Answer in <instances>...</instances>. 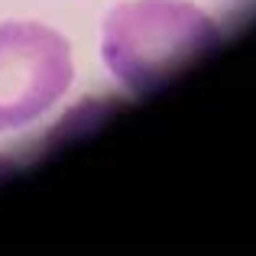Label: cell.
<instances>
[{
	"mask_svg": "<svg viewBox=\"0 0 256 256\" xmlns=\"http://www.w3.org/2000/svg\"><path fill=\"white\" fill-rule=\"evenodd\" d=\"M218 42V20L192 0H124L100 23V58L133 94L169 82Z\"/></svg>",
	"mask_w": 256,
	"mask_h": 256,
	"instance_id": "cell-1",
	"label": "cell"
},
{
	"mask_svg": "<svg viewBox=\"0 0 256 256\" xmlns=\"http://www.w3.org/2000/svg\"><path fill=\"white\" fill-rule=\"evenodd\" d=\"M75 82L72 46L36 20L0 23V133L42 120Z\"/></svg>",
	"mask_w": 256,
	"mask_h": 256,
	"instance_id": "cell-2",
	"label": "cell"
}]
</instances>
